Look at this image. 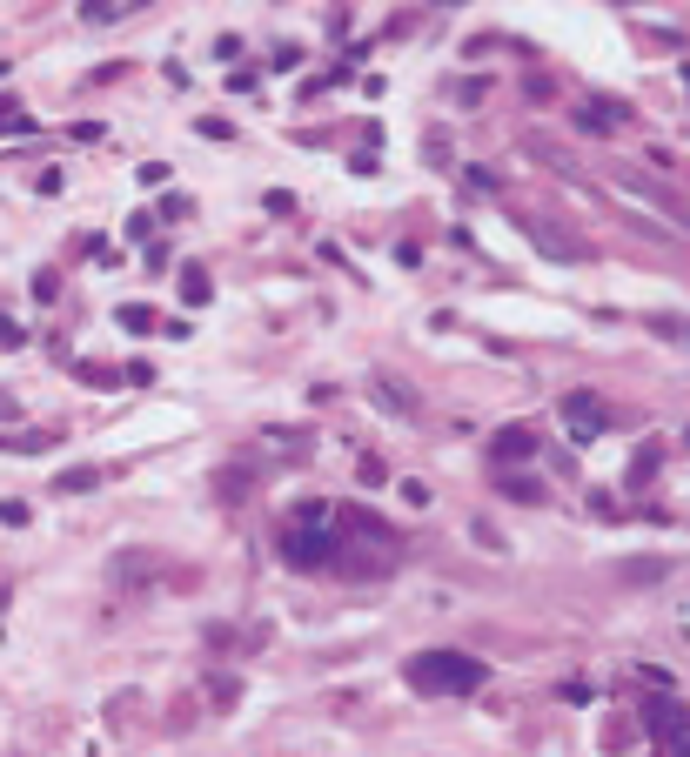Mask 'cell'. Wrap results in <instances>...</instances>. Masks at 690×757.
Listing matches in <instances>:
<instances>
[{
	"instance_id": "6da1fadb",
	"label": "cell",
	"mask_w": 690,
	"mask_h": 757,
	"mask_svg": "<svg viewBox=\"0 0 690 757\" xmlns=\"http://www.w3.org/2000/svg\"><path fill=\"white\" fill-rule=\"evenodd\" d=\"M409 684L416 691H436V697H469V691L490 684V670H483V657H463V650H423L409 664Z\"/></svg>"
},
{
	"instance_id": "7a4b0ae2",
	"label": "cell",
	"mask_w": 690,
	"mask_h": 757,
	"mask_svg": "<svg viewBox=\"0 0 690 757\" xmlns=\"http://www.w3.org/2000/svg\"><path fill=\"white\" fill-rule=\"evenodd\" d=\"M282 557H289L295 570H322V563H335V536L322 530V523H289V536H282Z\"/></svg>"
},
{
	"instance_id": "3957f363",
	"label": "cell",
	"mask_w": 690,
	"mask_h": 757,
	"mask_svg": "<svg viewBox=\"0 0 690 757\" xmlns=\"http://www.w3.org/2000/svg\"><path fill=\"white\" fill-rule=\"evenodd\" d=\"M644 724H650L657 744H677V737H690V704H677V697H650Z\"/></svg>"
},
{
	"instance_id": "277c9868",
	"label": "cell",
	"mask_w": 690,
	"mask_h": 757,
	"mask_svg": "<svg viewBox=\"0 0 690 757\" xmlns=\"http://www.w3.org/2000/svg\"><path fill=\"white\" fill-rule=\"evenodd\" d=\"M563 423H577V443H590V436H603V402L590 396V389H577V396H563Z\"/></svg>"
},
{
	"instance_id": "5b68a950",
	"label": "cell",
	"mask_w": 690,
	"mask_h": 757,
	"mask_svg": "<svg viewBox=\"0 0 690 757\" xmlns=\"http://www.w3.org/2000/svg\"><path fill=\"white\" fill-rule=\"evenodd\" d=\"M490 449H496V463H523V456H536V436L516 423V429H503V436H490Z\"/></svg>"
},
{
	"instance_id": "8992f818",
	"label": "cell",
	"mask_w": 690,
	"mask_h": 757,
	"mask_svg": "<svg viewBox=\"0 0 690 757\" xmlns=\"http://www.w3.org/2000/svg\"><path fill=\"white\" fill-rule=\"evenodd\" d=\"M664 577H670L664 557H630V563H617V583H664Z\"/></svg>"
},
{
	"instance_id": "52a82bcc",
	"label": "cell",
	"mask_w": 690,
	"mask_h": 757,
	"mask_svg": "<svg viewBox=\"0 0 690 757\" xmlns=\"http://www.w3.org/2000/svg\"><path fill=\"white\" fill-rule=\"evenodd\" d=\"M208 295H215V282H208L201 268H188V275H181V302H188V309H208Z\"/></svg>"
},
{
	"instance_id": "ba28073f",
	"label": "cell",
	"mask_w": 690,
	"mask_h": 757,
	"mask_svg": "<svg viewBox=\"0 0 690 757\" xmlns=\"http://www.w3.org/2000/svg\"><path fill=\"white\" fill-rule=\"evenodd\" d=\"M617 121H624V114H610V108H603V101H590V108L577 114V128H583V134H610V128H617Z\"/></svg>"
},
{
	"instance_id": "9c48e42d",
	"label": "cell",
	"mask_w": 690,
	"mask_h": 757,
	"mask_svg": "<svg viewBox=\"0 0 690 757\" xmlns=\"http://www.w3.org/2000/svg\"><path fill=\"white\" fill-rule=\"evenodd\" d=\"M121 14H134L128 0H88V7H81V21H94V27H101V21H121Z\"/></svg>"
},
{
	"instance_id": "30bf717a",
	"label": "cell",
	"mask_w": 690,
	"mask_h": 757,
	"mask_svg": "<svg viewBox=\"0 0 690 757\" xmlns=\"http://www.w3.org/2000/svg\"><path fill=\"white\" fill-rule=\"evenodd\" d=\"M94 483H101V469H67V476L54 483V490H67V496H88Z\"/></svg>"
},
{
	"instance_id": "8fae6325",
	"label": "cell",
	"mask_w": 690,
	"mask_h": 757,
	"mask_svg": "<svg viewBox=\"0 0 690 757\" xmlns=\"http://www.w3.org/2000/svg\"><path fill=\"white\" fill-rule=\"evenodd\" d=\"M121 329L148 335V329H155V309H141V302H128V309H121Z\"/></svg>"
},
{
	"instance_id": "7c38bea8",
	"label": "cell",
	"mask_w": 690,
	"mask_h": 757,
	"mask_svg": "<svg viewBox=\"0 0 690 757\" xmlns=\"http://www.w3.org/2000/svg\"><path fill=\"white\" fill-rule=\"evenodd\" d=\"M503 496H516V503H536V496H543V490H536L530 476H503Z\"/></svg>"
},
{
	"instance_id": "4fadbf2b",
	"label": "cell",
	"mask_w": 690,
	"mask_h": 757,
	"mask_svg": "<svg viewBox=\"0 0 690 757\" xmlns=\"http://www.w3.org/2000/svg\"><path fill=\"white\" fill-rule=\"evenodd\" d=\"M0 349H21V329L14 322H0Z\"/></svg>"
},
{
	"instance_id": "5bb4252c",
	"label": "cell",
	"mask_w": 690,
	"mask_h": 757,
	"mask_svg": "<svg viewBox=\"0 0 690 757\" xmlns=\"http://www.w3.org/2000/svg\"><path fill=\"white\" fill-rule=\"evenodd\" d=\"M670 757H690V737H677V744H670Z\"/></svg>"
},
{
	"instance_id": "9a60e30c",
	"label": "cell",
	"mask_w": 690,
	"mask_h": 757,
	"mask_svg": "<svg viewBox=\"0 0 690 757\" xmlns=\"http://www.w3.org/2000/svg\"><path fill=\"white\" fill-rule=\"evenodd\" d=\"M0 74H7V61H0Z\"/></svg>"
}]
</instances>
